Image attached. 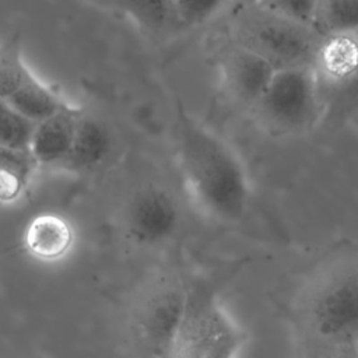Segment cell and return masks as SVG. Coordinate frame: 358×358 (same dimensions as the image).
<instances>
[{
    "instance_id": "7c38bea8",
    "label": "cell",
    "mask_w": 358,
    "mask_h": 358,
    "mask_svg": "<svg viewBox=\"0 0 358 358\" xmlns=\"http://www.w3.org/2000/svg\"><path fill=\"white\" fill-rule=\"evenodd\" d=\"M110 150L112 136L108 127L99 119L83 112L70 152L59 168L74 172L95 171L106 161Z\"/></svg>"
},
{
    "instance_id": "6da1fadb",
    "label": "cell",
    "mask_w": 358,
    "mask_h": 358,
    "mask_svg": "<svg viewBox=\"0 0 358 358\" xmlns=\"http://www.w3.org/2000/svg\"><path fill=\"white\" fill-rule=\"evenodd\" d=\"M173 141L180 178L194 210L214 224L242 221L252 186L238 152L180 101L175 108Z\"/></svg>"
},
{
    "instance_id": "7402d4cb",
    "label": "cell",
    "mask_w": 358,
    "mask_h": 358,
    "mask_svg": "<svg viewBox=\"0 0 358 358\" xmlns=\"http://www.w3.org/2000/svg\"><path fill=\"white\" fill-rule=\"evenodd\" d=\"M32 358H42V357H39V355H36V357H32Z\"/></svg>"
},
{
    "instance_id": "9c48e42d",
    "label": "cell",
    "mask_w": 358,
    "mask_h": 358,
    "mask_svg": "<svg viewBox=\"0 0 358 358\" xmlns=\"http://www.w3.org/2000/svg\"><path fill=\"white\" fill-rule=\"evenodd\" d=\"M312 71L322 88L341 91L358 81V32L322 38Z\"/></svg>"
},
{
    "instance_id": "d6986e66",
    "label": "cell",
    "mask_w": 358,
    "mask_h": 358,
    "mask_svg": "<svg viewBox=\"0 0 358 358\" xmlns=\"http://www.w3.org/2000/svg\"><path fill=\"white\" fill-rule=\"evenodd\" d=\"M231 3L180 0L173 1V14L178 34L199 28L222 13H227Z\"/></svg>"
},
{
    "instance_id": "2e32d148",
    "label": "cell",
    "mask_w": 358,
    "mask_h": 358,
    "mask_svg": "<svg viewBox=\"0 0 358 358\" xmlns=\"http://www.w3.org/2000/svg\"><path fill=\"white\" fill-rule=\"evenodd\" d=\"M315 31L322 38L358 32V0H319Z\"/></svg>"
},
{
    "instance_id": "8992f818",
    "label": "cell",
    "mask_w": 358,
    "mask_h": 358,
    "mask_svg": "<svg viewBox=\"0 0 358 358\" xmlns=\"http://www.w3.org/2000/svg\"><path fill=\"white\" fill-rule=\"evenodd\" d=\"M186 291V281L166 273L152 278L140 292L131 312V327L150 358H166L182 317Z\"/></svg>"
},
{
    "instance_id": "3957f363",
    "label": "cell",
    "mask_w": 358,
    "mask_h": 358,
    "mask_svg": "<svg viewBox=\"0 0 358 358\" xmlns=\"http://www.w3.org/2000/svg\"><path fill=\"white\" fill-rule=\"evenodd\" d=\"M229 39L264 59L274 70L312 69L322 36L266 8L262 1L228 8Z\"/></svg>"
},
{
    "instance_id": "5b68a950",
    "label": "cell",
    "mask_w": 358,
    "mask_h": 358,
    "mask_svg": "<svg viewBox=\"0 0 358 358\" xmlns=\"http://www.w3.org/2000/svg\"><path fill=\"white\" fill-rule=\"evenodd\" d=\"M250 113L267 134L301 136L319 123L323 113V91L312 69L275 70Z\"/></svg>"
},
{
    "instance_id": "ac0fdd59",
    "label": "cell",
    "mask_w": 358,
    "mask_h": 358,
    "mask_svg": "<svg viewBox=\"0 0 358 358\" xmlns=\"http://www.w3.org/2000/svg\"><path fill=\"white\" fill-rule=\"evenodd\" d=\"M36 123L17 112L7 101L0 99V147L28 151Z\"/></svg>"
},
{
    "instance_id": "9a60e30c",
    "label": "cell",
    "mask_w": 358,
    "mask_h": 358,
    "mask_svg": "<svg viewBox=\"0 0 358 358\" xmlns=\"http://www.w3.org/2000/svg\"><path fill=\"white\" fill-rule=\"evenodd\" d=\"M38 168L28 151L0 147V203L15 201Z\"/></svg>"
},
{
    "instance_id": "277c9868",
    "label": "cell",
    "mask_w": 358,
    "mask_h": 358,
    "mask_svg": "<svg viewBox=\"0 0 358 358\" xmlns=\"http://www.w3.org/2000/svg\"><path fill=\"white\" fill-rule=\"evenodd\" d=\"M245 330L222 305L207 280L187 282L182 317L166 358H236Z\"/></svg>"
},
{
    "instance_id": "30bf717a",
    "label": "cell",
    "mask_w": 358,
    "mask_h": 358,
    "mask_svg": "<svg viewBox=\"0 0 358 358\" xmlns=\"http://www.w3.org/2000/svg\"><path fill=\"white\" fill-rule=\"evenodd\" d=\"M81 113L80 108L69 103L55 115L36 123L29 154L38 166H60L67 158Z\"/></svg>"
},
{
    "instance_id": "8fae6325",
    "label": "cell",
    "mask_w": 358,
    "mask_h": 358,
    "mask_svg": "<svg viewBox=\"0 0 358 358\" xmlns=\"http://www.w3.org/2000/svg\"><path fill=\"white\" fill-rule=\"evenodd\" d=\"M74 243V229L70 221L57 213H41L25 227L22 246L25 252L41 262L63 259Z\"/></svg>"
},
{
    "instance_id": "e0dca14e",
    "label": "cell",
    "mask_w": 358,
    "mask_h": 358,
    "mask_svg": "<svg viewBox=\"0 0 358 358\" xmlns=\"http://www.w3.org/2000/svg\"><path fill=\"white\" fill-rule=\"evenodd\" d=\"M31 73L24 62L21 36L10 35L0 43V99H8Z\"/></svg>"
},
{
    "instance_id": "ba28073f",
    "label": "cell",
    "mask_w": 358,
    "mask_h": 358,
    "mask_svg": "<svg viewBox=\"0 0 358 358\" xmlns=\"http://www.w3.org/2000/svg\"><path fill=\"white\" fill-rule=\"evenodd\" d=\"M217 67L225 95L248 112L263 95L275 73L264 59L231 39L218 49Z\"/></svg>"
},
{
    "instance_id": "ffe728a7",
    "label": "cell",
    "mask_w": 358,
    "mask_h": 358,
    "mask_svg": "<svg viewBox=\"0 0 358 358\" xmlns=\"http://www.w3.org/2000/svg\"><path fill=\"white\" fill-rule=\"evenodd\" d=\"M319 0H268L262 4L277 15L315 31Z\"/></svg>"
},
{
    "instance_id": "4fadbf2b",
    "label": "cell",
    "mask_w": 358,
    "mask_h": 358,
    "mask_svg": "<svg viewBox=\"0 0 358 358\" xmlns=\"http://www.w3.org/2000/svg\"><path fill=\"white\" fill-rule=\"evenodd\" d=\"M129 18L144 35L165 38L178 34L173 14V1H105L95 3Z\"/></svg>"
},
{
    "instance_id": "52a82bcc",
    "label": "cell",
    "mask_w": 358,
    "mask_h": 358,
    "mask_svg": "<svg viewBox=\"0 0 358 358\" xmlns=\"http://www.w3.org/2000/svg\"><path fill=\"white\" fill-rule=\"evenodd\" d=\"M182 213L175 196L161 185L138 187L123 208V232L141 248H154L168 242L179 229Z\"/></svg>"
},
{
    "instance_id": "44dd1931",
    "label": "cell",
    "mask_w": 358,
    "mask_h": 358,
    "mask_svg": "<svg viewBox=\"0 0 358 358\" xmlns=\"http://www.w3.org/2000/svg\"><path fill=\"white\" fill-rule=\"evenodd\" d=\"M317 358H358V343H347L319 350Z\"/></svg>"
},
{
    "instance_id": "7a4b0ae2",
    "label": "cell",
    "mask_w": 358,
    "mask_h": 358,
    "mask_svg": "<svg viewBox=\"0 0 358 358\" xmlns=\"http://www.w3.org/2000/svg\"><path fill=\"white\" fill-rule=\"evenodd\" d=\"M298 312L320 348L358 343V250L340 249L320 262Z\"/></svg>"
},
{
    "instance_id": "5bb4252c",
    "label": "cell",
    "mask_w": 358,
    "mask_h": 358,
    "mask_svg": "<svg viewBox=\"0 0 358 358\" xmlns=\"http://www.w3.org/2000/svg\"><path fill=\"white\" fill-rule=\"evenodd\" d=\"M17 112L34 123H39L69 105L59 94L31 73L18 90L6 99Z\"/></svg>"
}]
</instances>
